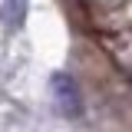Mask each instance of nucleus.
<instances>
[{"label": "nucleus", "mask_w": 132, "mask_h": 132, "mask_svg": "<svg viewBox=\"0 0 132 132\" xmlns=\"http://www.w3.org/2000/svg\"><path fill=\"white\" fill-rule=\"evenodd\" d=\"M27 23V0H3V27L20 30Z\"/></svg>", "instance_id": "obj_2"}, {"label": "nucleus", "mask_w": 132, "mask_h": 132, "mask_svg": "<svg viewBox=\"0 0 132 132\" xmlns=\"http://www.w3.org/2000/svg\"><path fill=\"white\" fill-rule=\"evenodd\" d=\"M53 89H56V106H60L66 116L79 112V93H76V86H73V79H69L66 73L53 76Z\"/></svg>", "instance_id": "obj_1"}]
</instances>
